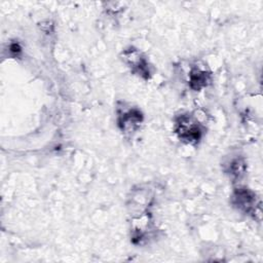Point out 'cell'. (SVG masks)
<instances>
[{"label": "cell", "mask_w": 263, "mask_h": 263, "mask_svg": "<svg viewBox=\"0 0 263 263\" xmlns=\"http://www.w3.org/2000/svg\"><path fill=\"white\" fill-rule=\"evenodd\" d=\"M174 130L177 137L184 143L197 144L204 133L203 125L198 118L191 113H183L175 120Z\"/></svg>", "instance_id": "obj_1"}, {"label": "cell", "mask_w": 263, "mask_h": 263, "mask_svg": "<svg viewBox=\"0 0 263 263\" xmlns=\"http://www.w3.org/2000/svg\"><path fill=\"white\" fill-rule=\"evenodd\" d=\"M231 203L239 212L256 218L261 216V202L257 194L251 189L239 186L236 187L231 194Z\"/></svg>", "instance_id": "obj_2"}, {"label": "cell", "mask_w": 263, "mask_h": 263, "mask_svg": "<svg viewBox=\"0 0 263 263\" xmlns=\"http://www.w3.org/2000/svg\"><path fill=\"white\" fill-rule=\"evenodd\" d=\"M121 59L135 75L146 80L153 75L152 65L147 57L138 48L134 46L124 48L121 52Z\"/></svg>", "instance_id": "obj_3"}, {"label": "cell", "mask_w": 263, "mask_h": 263, "mask_svg": "<svg viewBox=\"0 0 263 263\" xmlns=\"http://www.w3.org/2000/svg\"><path fill=\"white\" fill-rule=\"evenodd\" d=\"M144 120L142 112L136 107H123L117 111V123L126 135L136 133Z\"/></svg>", "instance_id": "obj_4"}, {"label": "cell", "mask_w": 263, "mask_h": 263, "mask_svg": "<svg viewBox=\"0 0 263 263\" xmlns=\"http://www.w3.org/2000/svg\"><path fill=\"white\" fill-rule=\"evenodd\" d=\"M223 170L232 180L241 179L247 171V162L240 155H232L223 162Z\"/></svg>", "instance_id": "obj_5"}, {"label": "cell", "mask_w": 263, "mask_h": 263, "mask_svg": "<svg viewBox=\"0 0 263 263\" xmlns=\"http://www.w3.org/2000/svg\"><path fill=\"white\" fill-rule=\"evenodd\" d=\"M188 83L190 88L193 90H200L204 88L211 81V74L205 71L204 69H201L199 67H194L191 69L188 75Z\"/></svg>", "instance_id": "obj_6"}]
</instances>
